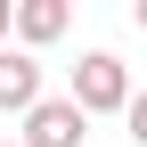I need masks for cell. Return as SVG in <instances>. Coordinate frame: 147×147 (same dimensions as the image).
<instances>
[{"label": "cell", "mask_w": 147, "mask_h": 147, "mask_svg": "<svg viewBox=\"0 0 147 147\" xmlns=\"http://www.w3.org/2000/svg\"><path fill=\"white\" fill-rule=\"evenodd\" d=\"M65 25H74V8H65V0H16V41H25V49L65 41Z\"/></svg>", "instance_id": "obj_4"}, {"label": "cell", "mask_w": 147, "mask_h": 147, "mask_svg": "<svg viewBox=\"0 0 147 147\" xmlns=\"http://www.w3.org/2000/svg\"><path fill=\"white\" fill-rule=\"evenodd\" d=\"M8 33H16V0H0V41H8Z\"/></svg>", "instance_id": "obj_6"}, {"label": "cell", "mask_w": 147, "mask_h": 147, "mask_svg": "<svg viewBox=\"0 0 147 147\" xmlns=\"http://www.w3.org/2000/svg\"><path fill=\"white\" fill-rule=\"evenodd\" d=\"M131 90H139V82H131V65H123L115 49H90V57L74 65V90H65V98L82 106V115H123Z\"/></svg>", "instance_id": "obj_1"}, {"label": "cell", "mask_w": 147, "mask_h": 147, "mask_svg": "<svg viewBox=\"0 0 147 147\" xmlns=\"http://www.w3.org/2000/svg\"><path fill=\"white\" fill-rule=\"evenodd\" d=\"M123 123H131V139L147 147V90H131V106H123Z\"/></svg>", "instance_id": "obj_5"}, {"label": "cell", "mask_w": 147, "mask_h": 147, "mask_svg": "<svg viewBox=\"0 0 147 147\" xmlns=\"http://www.w3.org/2000/svg\"><path fill=\"white\" fill-rule=\"evenodd\" d=\"M0 147H25V139H0Z\"/></svg>", "instance_id": "obj_8"}, {"label": "cell", "mask_w": 147, "mask_h": 147, "mask_svg": "<svg viewBox=\"0 0 147 147\" xmlns=\"http://www.w3.org/2000/svg\"><path fill=\"white\" fill-rule=\"evenodd\" d=\"M82 131H90V115L74 98H41L25 115V147H82Z\"/></svg>", "instance_id": "obj_2"}, {"label": "cell", "mask_w": 147, "mask_h": 147, "mask_svg": "<svg viewBox=\"0 0 147 147\" xmlns=\"http://www.w3.org/2000/svg\"><path fill=\"white\" fill-rule=\"evenodd\" d=\"M0 106L8 115H33L41 106V57L33 49H0Z\"/></svg>", "instance_id": "obj_3"}, {"label": "cell", "mask_w": 147, "mask_h": 147, "mask_svg": "<svg viewBox=\"0 0 147 147\" xmlns=\"http://www.w3.org/2000/svg\"><path fill=\"white\" fill-rule=\"evenodd\" d=\"M139 25H147V0H139Z\"/></svg>", "instance_id": "obj_7"}]
</instances>
